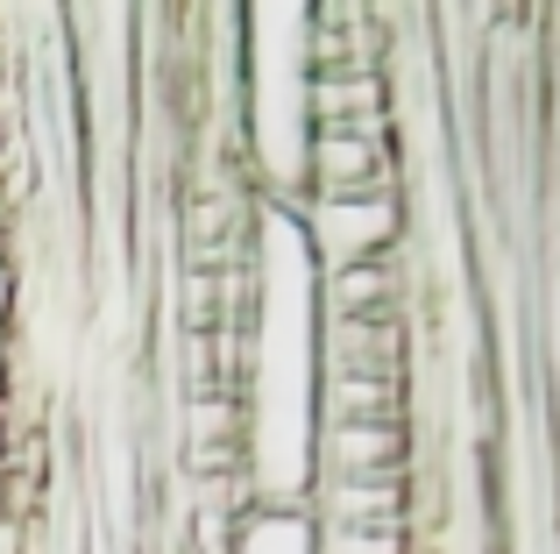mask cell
Listing matches in <instances>:
<instances>
[{
  "label": "cell",
  "instance_id": "3",
  "mask_svg": "<svg viewBox=\"0 0 560 554\" xmlns=\"http://www.w3.org/2000/svg\"><path fill=\"white\" fill-rule=\"evenodd\" d=\"M319 505L334 527H397V519H411V462L383 476H341L319 490Z\"/></svg>",
  "mask_w": 560,
  "mask_h": 554
},
{
  "label": "cell",
  "instance_id": "1",
  "mask_svg": "<svg viewBox=\"0 0 560 554\" xmlns=\"http://www.w3.org/2000/svg\"><path fill=\"white\" fill-rule=\"evenodd\" d=\"M405 448H411V427H405V419H341V427L319 434V462H327V484H341V476H383V470H405Z\"/></svg>",
  "mask_w": 560,
  "mask_h": 554
},
{
  "label": "cell",
  "instance_id": "2",
  "mask_svg": "<svg viewBox=\"0 0 560 554\" xmlns=\"http://www.w3.org/2000/svg\"><path fill=\"white\" fill-rule=\"evenodd\" d=\"M334 377H383L405 384V320H327Z\"/></svg>",
  "mask_w": 560,
  "mask_h": 554
},
{
  "label": "cell",
  "instance_id": "10",
  "mask_svg": "<svg viewBox=\"0 0 560 554\" xmlns=\"http://www.w3.org/2000/svg\"><path fill=\"white\" fill-rule=\"evenodd\" d=\"M0 150H8V122H0Z\"/></svg>",
  "mask_w": 560,
  "mask_h": 554
},
{
  "label": "cell",
  "instance_id": "9",
  "mask_svg": "<svg viewBox=\"0 0 560 554\" xmlns=\"http://www.w3.org/2000/svg\"><path fill=\"white\" fill-rule=\"evenodd\" d=\"M0 256H8V221H0Z\"/></svg>",
  "mask_w": 560,
  "mask_h": 554
},
{
  "label": "cell",
  "instance_id": "8",
  "mask_svg": "<svg viewBox=\"0 0 560 554\" xmlns=\"http://www.w3.org/2000/svg\"><path fill=\"white\" fill-rule=\"evenodd\" d=\"M0 391H8V334H0Z\"/></svg>",
  "mask_w": 560,
  "mask_h": 554
},
{
  "label": "cell",
  "instance_id": "7",
  "mask_svg": "<svg viewBox=\"0 0 560 554\" xmlns=\"http://www.w3.org/2000/svg\"><path fill=\"white\" fill-rule=\"evenodd\" d=\"M8 313H14V277H8V264H0V334H8Z\"/></svg>",
  "mask_w": 560,
  "mask_h": 554
},
{
  "label": "cell",
  "instance_id": "5",
  "mask_svg": "<svg viewBox=\"0 0 560 554\" xmlns=\"http://www.w3.org/2000/svg\"><path fill=\"white\" fill-rule=\"evenodd\" d=\"M248 441V405L242 399H185V448Z\"/></svg>",
  "mask_w": 560,
  "mask_h": 554
},
{
  "label": "cell",
  "instance_id": "6",
  "mask_svg": "<svg viewBox=\"0 0 560 554\" xmlns=\"http://www.w3.org/2000/svg\"><path fill=\"white\" fill-rule=\"evenodd\" d=\"M319 554H411V519H397V527H334Z\"/></svg>",
  "mask_w": 560,
  "mask_h": 554
},
{
  "label": "cell",
  "instance_id": "11",
  "mask_svg": "<svg viewBox=\"0 0 560 554\" xmlns=\"http://www.w3.org/2000/svg\"><path fill=\"white\" fill-rule=\"evenodd\" d=\"M0 199H8V178H0Z\"/></svg>",
  "mask_w": 560,
  "mask_h": 554
},
{
  "label": "cell",
  "instance_id": "4",
  "mask_svg": "<svg viewBox=\"0 0 560 554\" xmlns=\"http://www.w3.org/2000/svg\"><path fill=\"white\" fill-rule=\"evenodd\" d=\"M341 419H405V384L383 377H334L327 384V427Z\"/></svg>",
  "mask_w": 560,
  "mask_h": 554
}]
</instances>
